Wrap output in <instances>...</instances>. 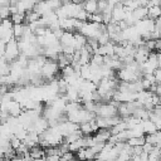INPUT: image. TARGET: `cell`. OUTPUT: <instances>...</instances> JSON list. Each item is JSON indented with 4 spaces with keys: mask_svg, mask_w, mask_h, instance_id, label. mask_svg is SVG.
I'll use <instances>...</instances> for the list:
<instances>
[{
    "mask_svg": "<svg viewBox=\"0 0 161 161\" xmlns=\"http://www.w3.org/2000/svg\"><path fill=\"white\" fill-rule=\"evenodd\" d=\"M29 153H30V156H31L34 160H36V158H42V157L45 156V150H44V147H42L40 145H35V146L30 147Z\"/></svg>",
    "mask_w": 161,
    "mask_h": 161,
    "instance_id": "8992f818",
    "label": "cell"
},
{
    "mask_svg": "<svg viewBox=\"0 0 161 161\" xmlns=\"http://www.w3.org/2000/svg\"><path fill=\"white\" fill-rule=\"evenodd\" d=\"M26 29H28V25L26 24H14V36H15V39H21L23 36H24V34H25V31H26Z\"/></svg>",
    "mask_w": 161,
    "mask_h": 161,
    "instance_id": "52a82bcc",
    "label": "cell"
},
{
    "mask_svg": "<svg viewBox=\"0 0 161 161\" xmlns=\"http://www.w3.org/2000/svg\"><path fill=\"white\" fill-rule=\"evenodd\" d=\"M62 47H74V42H75V31H65L63 33V35L59 39Z\"/></svg>",
    "mask_w": 161,
    "mask_h": 161,
    "instance_id": "3957f363",
    "label": "cell"
},
{
    "mask_svg": "<svg viewBox=\"0 0 161 161\" xmlns=\"http://www.w3.org/2000/svg\"><path fill=\"white\" fill-rule=\"evenodd\" d=\"M127 11H128V9L122 3L114 4L113 10H112V20L116 21V23H119V21L125 20L126 15H127Z\"/></svg>",
    "mask_w": 161,
    "mask_h": 161,
    "instance_id": "7a4b0ae2",
    "label": "cell"
},
{
    "mask_svg": "<svg viewBox=\"0 0 161 161\" xmlns=\"http://www.w3.org/2000/svg\"><path fill=\"white\" fill-rule=\"evenodd\" d=\"M155 29L161 33V16H158V18L155 20Z\"/></svg>",
    "mask_w": 161,
    "mask_h": 161,
    "instance_id": "5bb4252c",
    "label": "cell"
},
{
    "mask_svg": "<svg viewBox=\"0 0 161 161\" xmlns=\"http://www.w3.org/2000/svg\"><path fill=\"white\" fill-rule=\"evenodd\" d=\"M158 83H161V82H158Z\"/></svg>",
    "mask_w": 161,
    "mask_h": 161,
    "instance_id": "2e32d148",
    "label": "cell"
},
{
    "mask_svg": "<svg viewBox=\"0 0 161 161\" xmlns=\"http://www.w3.org/2000/svg\"><path fill=\"white\" fill-rule=\"evenodd\" d=\"M158 16H161V6H148V15L147 18L156 20Z\"/></svg>",
    "mask_w": 161,
    "mask_h": 161,
    "instance_id": "ba28073f",
    "label": "cell"
},
{
    "mask_svg": "<svg viewBox=\"0 0 161 161\" xmlns=\"http://www.w3.org/2000/svg\"><path fill=\"white\" fill-rule=\"evenodd\" d=\"M21 54L20 52V48H19V42L18 39H13L10 40L9 43H6L5 45V53L3 57H5V59L9 62V63H13L14 60H16V58Z\"/></svg>",
    "mask_w": 161,
    "mask_h": 161,
    "instance_id": "6da1fadb",
    "label": "cell"
},
{
    "mask_svg": "<svg viewBox=\"0 0 161 161\" xmlns=\"http://www.w3.org/2000/svg\"><path fill=\"white\" fill-rule=\"evenodd\" d=\"M0 4H1V6L10 5V0H0Z\"/></svg>",
    "mask_w": 161,
    "mask_h": 161,
    "instance_id": "9a60e30c",
    "label": "cell"
},
{
    "mask_svg": "<svg viewBox=\"0 0 161 161\" xmlns=\"http://www.w3.org/2000/svg\"><path fill=\"white\" fill-rule=\"evenodd\" d=\"M82 5H83V9L88 14L98 13V1L97 0H84L82 3Z\"/></svg>",
    "mask_w": 161,
    "mask_h": 161,
    "instance_id": "5b68a950",
    "label": "cell"
},
{
    "mask_svg": "<svg viewBox=\"0 0 161 161\" xmlns=\"http://www.w3.org/2000/svg\"><path fill=\"white\" fill-rule=\"evenodd\" d=\"M48 4H49V6L55 11V10H58L62 5H63V1L62 0H45Z\"/></svg>",
    "mask_w": 161,
    "mask_h": 161,
    "instance_id": "7c38bea8",
    "label": "cell"
},
{
    "mask_svg": "<svg viewBox=\"0 0 161 161\" xmlns=\"http://www.w3.org/2000/svg\"><path fill=\"white\" fill-rule=\"evenodd\" d=\"M141 123H142V127H143V131H145L146 135L156 133V132L158 131L157 125H156L153 121H151L150 118H148V119H143V121H141Z\"/></svg>",
    "mask_w": 161,
    "mask_h": 161,
    "instance_id": "277c9868",
    "label": "cell"
},
{
    "mask_svg": "<svg viewBox=\"0 0 161 161\" xmlns=\"http://www.w3.org/2000/svg\"><path fill=\"white\" fill-rule=\"evenodd\" d=\"M142 147H143V151H145V152H147V153H150V152H151V151L153 150V147H155V146H153L152 143H148V142H145V145H143Z\"/></svg>",
    "mask_w": 161,
    "mask_h": 161,
    "instance_id": "4fadbf2b",
    "label": "cell"
},
{
    "mask_svg": "<svg viewBox=\"0 0 161 161\" xmlns=\"http://www.w3.org/2000/svg\"><path fill=\"white\" fill-rule=\"evenodd\" d=\"M11 21L14 24H24L25 23V13H15L10 16Z\"/></svg>",
    "mask_w": 161,
    "mask_h": 161,
    "instance_id": "30bf717a",
    "label": "cell"
},
{
    "mask_svg": "<svg viewBox=\"0 0 161 161\" xmlns=\"http://www.w3.org/2000/svg\"><path fill=\"white\" fill-rule=\"evenodd\" d=\"M0 14H1V19H9V18L11 16L10 5H6V6H0Z\"/></svg>",
    "mask_w": 161,
    "mask_h": 161,
    "instance_id": "8fae6325",
    "label": "cell"
},
{
    "mask_svg": "<svg viewBox=\"0 0 161 161\" xmlns=\"http://www.w3.org/2000/svg\"><path fill=\"white\" fill-rule=\"evenodd\" d=\"M128 145L135 147V146H143L145 142H146V137L145 136H141V137H131L128 138Z\"/></svg>",
    "mask_w": 161,
    "mask_h": 161,
    "instance_id": "9c48e42d",
    "label": "cell"
}]
</instances>
